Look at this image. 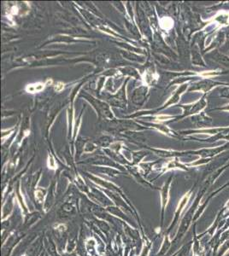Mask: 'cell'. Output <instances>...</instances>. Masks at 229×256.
Returning <instances> with one entry per match:
<instances>
[{"label": "cell", "mask_w": 229, "mask_h": 256, "mask_svg": "<svg viewBox=\"0 0 229 256\" xmlns=\"http://www.w3.org/2000/svg\"><path fill=\"white\" fill-rule=\"evenodd\" d=\"M44 84H42V83H37V84L34 85H29L27 88H26V90L27 91H29V92H31V93H35V92H38V91H41L44 89Z\"/></svg>", "instance_id": "cell-1"}, {"label": "cell", "mask_w": 229, "mask_h": 256, "mask_svg": "<svg viewBox=\"0 0 229 256\" xmlns=\"http://www.w3.org/2000/svg\"><path fill=\"white\" fill-rule=\"evenodd\" d=\"M63 86H64V85L62 82H58L57 85H56V86H55V90L57 91H62L63 89Z\"/></svg>", "instance_id": "cell-2"}, {"label": "cell", "mask_w": 229, "mask_h": 256, "mask_svg": "<svg viewBox=\"0 0 229 256\" xmlns=\"http://www.w3.org/2000/svg\"><path fill=\"white\" fill-rule=\"evenodd\" d=\"M157 118L160 120V121H165V120L169 119L170 117H169V116H157Z\"/></svg>", "instance_id": "cell-3"}]
</instances>
